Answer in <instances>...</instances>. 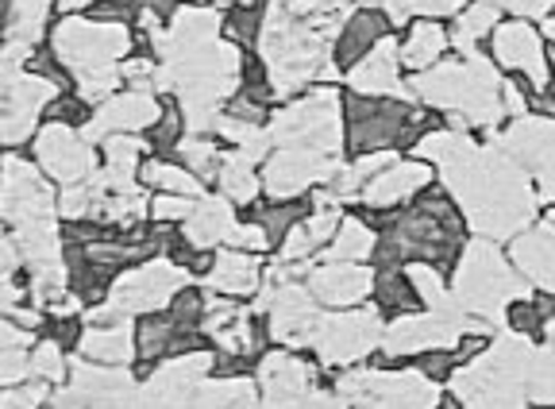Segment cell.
<instances>
[{"label":"cell","instance_id":"1","mask_svg":"<svg viewBox=\"0 0 555 409\" xmlns=\"http://www.w3.org/2000/svg\"><path fill=\"white\" fill-rule=\"evenodd\" d=\"M339 97L332 89H317L297 105L282 108L270 120V140L282 148H312L324 155L339 151Z\"/></svg>","mask_w":555,"mask_h":409},{"label":"cell","instance_id":"2","mask_svg":"<svg viewBox=\"0 0 555 409\" xmlns=\"http://www.w3.org/2000/svg\"><path fill=\"white\" fill-rule=\"evenodd\" d=\"M131 47L128 27L116 20H62L54 27V51L62 66L74 71V78L86 71H104L116 66L124 51Z\"/></svg>","mask_w":555,"mask_h":409},{"label":"cell","instance_id":"3","mask_svg":"<svg viewBox=\"0 0 555 409\" xmlns=\"http://www.w3.org/2000/svg\"><path fill=\"white\" fill-rule=\"evenodd\" d=\"M54 217H59V197L51 193L47 178L39 175V166H31L20 155L4 158L0 163V220L27 228Z\"/></svg>","mask_w":555,"mask_h":409},{"label":"cell","instance_id":"4","mask_svg":"<svg viewBox=\"0 0 555 409\" xmlns=\"http://www.w3.org/2000/svg\"><path fill=\"white\" fill-rule=\"evenodd\" d=\"M190 282L185 267L170 259H151L143 267L128 270L108 286V305H116L120 314H158L178 297V290Z\"/></svg>","mask_w":555,"mask_h":409},{"label":"cell","instance_id":"5","mask_svg":"<svg viewBox=\"0 0 555 409\" xmlns=\"http://www.w3.org/2000/svg\"><path fill=\"white\" fill-rule=\"evenodd\" d=\"M35 158L62 186H81L96 175L93 143L81 131L69 128V124H47L39 131V140H35Z\"/></svg>","mask_w":555,"mask_h":409},{"label":"cell","instance_id":"6","mask_svg":"<svg viewBox=\"0 0 555 409\" xmlns=\"http://www.w3.org/2000/svg\"><path fill=\"white\" fill-rule=\"evenodd\" d=\"M494 43V59L502 62L505 71H517L532 81V86L544 93L547 86L555 81L552 74V54L544 51V39L532 24L525 20H513V24H498V31L490 36Z\"/></svg>","mask_w":555,"mask_h":409},{"label":"cell","instance_id":"7","mask_svg":"<svg viewBox=\"0 0 555 409\" xmlns=\"http://www.w3.org/2000/svg\"><path fill=\"white\" fill-rule=\"evenodd\" d=\"M339 166L332 155L312 148H278V155L267 158V190L274 197H297L312 186L332 182Z\"/></svg>","mask_w":555,"mask_h":409},{"label":"cell","instance_id":"8","mask_svg":"<svg viewBox=\"0 0 555 409\" xmlns=\"http://www.w3.org/2000/svg\"><path fill=\"white\" fill-rule=\"evenodd\" d=\"M378 340V317L359 309V314H339V317H321V329H317V340L312 348L324 363H351L363 352L374 348Z\"/></svg>","mask_w":555,"mask_h":409},{"label":"cell","instance_id":"9","mask_svg":"<svg viewBox=\"0 0 555 409\" xmlns=\"http://www.w3.org/2000/svg\"><path fill=\"white\" fill-rule=\"evenodd\" d=\"M163 108H158L155 93H139V89H128V93H116L108 97L101 108H96L93 120L81 128L89 143H101L108 136H124V131H139V128H151L158 124Z\"/></svg>","mask_w":555,"mask_h":409},{"label":"cell","instance_id":"10","mask_svg":"<svg viewBox=\"0 0 555 409\" xmlns=\"http://www.w3.org/2000/svg\"><path fill=\"white\" fill-rule=\"evenodd\" d=\"M59 97V86L47 78H27L20 74L12 81L9 97H4V105H0V143H24L31 136L35 120L43 113L47 101Z\"/></svg>","mask_w":555,"mask_h":409},{"label":"cell","instance_id":"11","mask_svg":"<svg viewBox=\"0 0 555 409\" xmlns=\"http://www.w3.org/2000/svg\"><path fill=\"white\" fill-rule=\"evenodd\" d=\"M312 371L301 359L286 356V352H274V356L262 359L259 367V391H262V409H301L309 398Z\"/></svg>","mask_w":555,"mask_h":409},{"label":"cell","instance_id":"12","mask_svg":"<svg viewBox=\"0 0 555 409\" xmlns=\"http://www.w3.org/2000/svg\"><path fill=\"white\" fill-rule=\"evenodd\" d=\"M433 186V163L425 158H393L382 175H374L363 190V201L371 209H393L413 193H425Z\"/></svg>","mask_w":555,"mask_h":409},{"label":"cell","instance_id":"13","mask_svg":"<svg viewBox=\"0 0 555 409\" xmlns=\"http://www.w3.org/2000/svg\"><path fill=\"white\" fill-rule=\"evenodd\" d=\"M309 290L317 302L339 305V309H351L356 302H363L374 290V274L356 263H321V267L309 270Z\"/></svg>","mask_w":555,"mask_h":409},{"label":"cell","instance_id":"14","mask_svg":"<svg viewBox=\"0 0 555 409\" xmlns=\"http://www.w3.org/2000/svg\"><path fill=\"white\" fill-rule=\"evenodd\" d=\"M401 47H393L390 39H382L359 66H351L347 81L351 89L363 97H393L401 89Z\"/></svg>","mask_w":555,"mask_h":409},{"label":"cell","instance_id":"15","mask_svg":"<svg viewBox=\"0 0 555 409\" xmlns=\"http://www.w3.org/2000/svg\"><path fill=\"white\" fill-rule=\"evenodd\" d=\"M382 39H390V16L378 9H366L359 16H351L344 27H339V39H336V62L339 66H359Z\"/></svg>","mask_w":555,"mask_h":409},{"label":"cell","instance_id":"16","mask_svg":"<svg viewBox=\"0 0 555 409\" xmlns=\"http://www.w3.org/2000/svg\"><path fill=\"white\" fill-rule=\"evenodd\" d=\"M78 348H81V359H93V363H104V367H120L135 356L139 344H135V336H131V321H120V324H89V329L81 332Z\"/></svg>","mask_w":555,"mask_h":409},{"label":"cell","instance_id":"17","mask_svg":"<svg viewBox=\"0 0 555 409\" xmlns=\"http://www.w3.org/2000/svg\"><path fill=\"white\" fill-rule=\"evenodd\" d=\"M232 228H235L232 201H228V197L197 201V209H193V217L185 220V244L197 247V252H208V247L228 244V235H232Z\"/></svg>","mask_w":555,"mask_h":409},{"label":"cell","instance_id":"18","mask_svg":"<svg viewBox=\"0 0 555 409\" xmlns=\"http://www.w3.org/2000/svg\"><path fill=\"white\" fill-rule=\"evenodd\" d=\"M443 51H448V31L443 24L436 20H416L409 27V39L401 43V71H413V74H425L433 66H440Z\"/></svg>","mask_w":555,"mask_h":409},{"label":"cell","instance_id":"19","mask_svg":"<svg viewBox=\"0 0 555 409\" xmlns=\"http://www.w3.org/2000/svg\"><path fill=\"white\" fill-rule=\"evenodd\" d=\"M208 286L224 297H247L259 290V259L247 252H220L212 270H208Z\"/></svg>","mask_w":555,"mask_h":409},{"label":"cell","instance_id":"20","mask_svg":"<svg viewBox=\"0 0 555 409\" xmlns=\"http://www.w3.org/2000/svg\"><path fill=\"white\" fill-rule=\"evenodd\" d=\"M371 294L378 297L382 309L393 314V317H409V314H421V309H425L421 297H416V290H413L409 270H401V267H378Z\"/></svg>","mask_w":555,"mask_h":409},{"label":"cell","instance_id":"21","mask_svg":"<svg viewBox=\"0 0 555 409\" xmlns=\"http://www.w3.org/2000/svg\"><path fill=\"white\" fill-rule=\"evenodd\" d=\"M47 9H51V0H12L9 27H4L9 43H24V47L39 43V36H43Z\"/></svg>","mask_w":555,"mask_h":409},{"label":"cell","instance_id":"22","mask_svg":"<svg viewBox=\"0 0 555 409\" xmlns=\"http://www.w3.org/2000/svg\"><path fill=\"white\" fill-rule=\"evenodd\" d=\"M374 247H378V240H374V228H366L363 220H356V217H347L344 225H339L336 240H332V263L374 259Z\"/></svg>","mask_w":555,"mask_h":409},{"label":"cell","instance_id":"23","mask_svg":"<svg viewBox=\"0 0 555 409\" xmlns=\"http://www.w3.org/2000/svg\"><path fill=\"white\" fill-rule=\"evenodd\" d=\"M220 190H224L228 201H235V205H247V201H255V193H259V178L251 175V158H243L240 151L228 158H220Z\"/></svg>","mask_w":555,"mask_h":409},{"label":"cell","instance_id":"24","mask_svg":"<svg viewBox=\"0 0 555 409\" xmlns=\"http://www.w3.org/2000/svg\"><path fill=\"white\" fill-rule=\"evenodd\" d=\"M494 31H498V4L482 0V4H470V9L455 20V31H451V39H455L463 51H475L478 39H490Z\"/></svg>","mask_w":555,"mask_h":409},{"label":"cell","instance_id":"25","mask_svg":"<svg viewBox=\"0 0 555 409\" xmlns=\"http://www.w3.org/2000/svg\"><path fill=\"white\" fill-rule=\"evenodd\" d=\"M143 182L155 186L158 193H182V197H197L201 193V178L193 175V170L173 166V163H158V158H151V163L143 166Z\"/></svg>","mask_w":555,"mask_h":409},{"label":"cell","instance_id":"26","mask_svg":"<svg viewBox=\"0 0 555 409\" xmlns=\"http://www.w3.org/2000/svg\"><path fill=\"white\" fill-rule=\"evenodd\" d=\"M178 148V155L185 158V166H190L193 175L205 182V178H217L220 170V155H217V143H208V140H197V136H190V140H178L173 143Z\"/></svg>","mask_w":555,"mask_h":409},{"label":"cell","instance_id":"27","mask_svg":"<svg viewBox=\"0 0 555 409\" xmlns=\"http://www.w3.org/2000/svg\"><path fill=\"white\" fill-rule=\"evenodd\" d=\"M139 356L143 359H163L170 348H182V340H178V324L170 321H147L139 329Z\"/></svg>","mask_w":555,"mask_h":409},{"label":"cell","instance_id":"28","mask_svg":"<svg viewBox=\"0 0 555 409\" xmlns=\"http://www.w3.org/2000/svg\"><path fill=\"white\" fill-rule=\"evenodd\" d=\"M120 66H104V71H86L78 74V93L89 105H104L108 97H116V86H120Z\"/></svg>","mask_w":555,"mask_h":409},{"label":"cell","instance_id":"29","mask_svg":"<svg viewBox=\"0 0 555 409\" xmlns=\"http://www.w3.org/2000/svg\"><path fill=\"white\" fill-rule=\"evenodd\" d=\"M66 371H69V363L62 359V348L54 340H43V344L31 352V374H39L43 383H62Z\"/></svg>","mask_w":555,"mask_h":409},{"label":"cell","instance_id":"30","mask_svg":"<svg viewBox=\"0 0 555 409\" xmlns=\"http://www.w3.org/2000/svg\"><path fill=\"white\" fill-rule=\"evenodd\" d=\"M193 209H197V197H182V193H158L151 201V217L155 220H190Z\"/></svg>","mask_w":555,"mask_h":409},{"label":"cell","instance_id":"31","mask_svg":"<svg viewBox=\"0 0 555 409\" xmlns=\"http://www.w3.org/2000/svg\"><path fill=\"white\" fill-rule=\"evenodd\" d=\"M27 54H31V47H24V43H4V51H0V105H4L12 81L24 74L20 66H24Z\"/></svg>","mask_w":555,"mask_h":409},{"label":"cell","instance_id":"32","mask_svg":"<svg viewBox=\"0 0 555 409\" xmlns=\"http://www.w3.org/2000/svg\"><path fill=\"white\" fill-rule=\"evenodd\" d=\"M89 205H93V190H89V182L66 186L62 197H59V217L62 220H81V217H89Z\"/></svg>","mask_w":555,"mask_h":409},{"label":"cell","instance_id":"33","mask_svg":"<svg viewBox=\"0 0 555 409\" xmlns=\"http://www.w3.org/2000/svg\"><path fill=\"white\" fill-rule=\"evenodd\" d=\"M31 374V356L24 348H0V386H16Z\"/></svg>","mask_w":555,"mask_h":409},{"label":"cell","instance_id":"34","mask_svg":"<svg viewBox=\"0 0 555 409\" xmlns=\"http://www.w3.org/2000/svg\"><path fill=\"white\" fill-rule=\"evenodd\" d=\"M47 401V383L20 386V391H0V409H39Z\"/></svg>","mask_w":555,"mask_h":409},{"label":"cell","instance_id":"35","mask_svg":"<svg viewBox=\"0 0 555 409\" xmlns=\"http://www.w3.org/2000/svg\"><path fill=\"white\" fill-rule=\"evenodd\" d=\"M259 225L267 228L270 240H278V235H289V228L301 225V205H278V209L262 213Z\"/></svg>","mask_w":555,"mask_h":409},{"label":"cell","instance_id":"36","mask_svg":"<svg viewBox=\"0 0 555 409\" xmlns=\"http://www.w3.org/2000/svg\"><path fill=\"white\" fill-rule=\"evenodd\" d=\"M228 36L240 39V43H247V39H259L262 36V24H259V12H251V0H243V9L235 12L232 20H228Z\"/></svg>","mask_w":555,"mask_h":409},{"label":"cell","instance_id":"37","mask_svg":"<svg viewBox=\"0 0 555 409\" xmlns=\"http://www.w3.org/2000/svg\"><path fill=\"white\" fill-rule=\"evenodd\" d=\"M228 244H232L235 252H267L270 235L262 225H235L232 235H228Z\"/></svg>","mask_w":555,"mask_h":409},{"label":"cell","instance_id":"38","mask_svg":"<svg viewBox=\"0 0 555 409\" xmlns=\"http://www.w3.org/2000/svg\"><path fill=\"white\" fill-rule=\"evenodd\" d=\"M20 267V247L16 240H9V235L0 232V282H12V270Z\"/></svg>","mask_w":555,"mask_h":409},{"label":"cell","instance_id":"39","mask_svg":"<svg viewBox=\"0 0 555 409\" xmlns=\"http://www.w3.org/2000/svg\"><path fill=\"white\" fill-rule=\"evenodd\" d=\"M27 332L20 324H12L9 317H0V348H24Z\"/></svg>","mask_w":555,"mask_h":409},{"label":"cell","instance_id":"40","mask_svg":"<svg viewBox=\"0 0 555 409\" xmlns=\"http://www.w3.org/2000/svg\"><path fill=\"white\" fill-rule=\"evenodd\" d=\"M20 290L12 286V282H0V314H16L20 309Z\"/></svg>","mask_w":555,"mask_h":409},{"label":"cell","instance_id":"41","mask_svg":"<svg viewBox=\"0 0 555 409\" xmlns=\"http://www.w3.org/2000/svg\"><path fill=\"white\" fill-rule=\"evenodd\" d=\"M78 309H81V302L74 294H62V297H54V302H51L54 317H69V314H78Z\"/></svg>","mask_w":555,"mask_h":409},{"label":"cell","instance_id":"42","mask_svg":"<svg viewBox=\"0 0 555 409\" xmlns=\"http://www.w3.org/2000/svg\"><path fill=\"white\" fill-rule=\"evenodd\" d=\"M86 4H101V0H62V9H86Z\"/></svg>","mask_w":555,"mask_h":409}]
</instances>
